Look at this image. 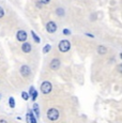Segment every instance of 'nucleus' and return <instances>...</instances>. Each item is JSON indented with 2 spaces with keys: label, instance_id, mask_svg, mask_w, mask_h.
<instances>
[{
  "label": "nucleus",
  "instance_id": "obj_1",
  "mask_svg": "<svg viewBox=\"0 0 122 123\" xmlns=\"http://www.w3.org/2000/svg\"><path fill=\"white\" fill-rule=\"evenodd\" d=\"M47 118L51 121H56L59 118V111L55 108H50L47 111Z\"/></svg>",
  "mask_w": 122,
  "mask_h": 123
},
{
  "label": "nucleus",
  "instance_id": "obj_2",
  "mask_svg": "<svg viewBox=\"0 0 122 123\" xmlns=\"http://www.w3.org/2000/svg\"><path fill=\"white\" fill-rule=\"evenodd\" d=\"M70 47H71V44H70V42L69 41H65V40L61 41L60 44H59V49H60V51H62V53H65V51H67L70 49Z\"/></svg>",
  "mask_w": 122,
  "mask_h": 123
},
{
  "label": "nucleus",
  "instance_id": "obj_3",
  "mask_svg": "<svg viewBox=\"0 0 122 123\" xmlns=\"http://www.w3.org/2000/svg\"><path fill=\"white\" fill-rule=\"evenodd\" d=\"M41 91L44 94H48L51 91V84L49 81H44L41 86Z\"/></svg>",
  "mask_w": 122,
  "mask_h": 123
},
{
  "label": "nucleus",
  "instance_id": "obj_4",
  "mask_svg": "<svg viewBox=\"0 0 122 123\" xmlns=\"http://www.w3.org/2000/svg\"><path fill=\"white\" fill-rule=\"evenodd\" d=\"M46 30L49 32V33H54V32L57 30V25H56L54 22H49L46 25Z\"/></svg>",
  "mask_w": 122,
  "mask_h": 123
},
{
  "label": "nucleus",
  "instance_id": "obj_5",
  "mask_svg": "<svg viewBox=\"0 0 122 123\" xmlns=\"http://www.w3.org/2000/svg\"><path fill=\"white\" fill-rule=\"evenodd\" d=\"M17 40L19 42H24L27 40V33H26L24 30H19L17 32Z\"/></svg>",
  "mask_w": 122,
  "mask_h": 123
},
{
  "label": "nucleus",
  "instance_id": "obj_6",
  "mask_svg": "<svg viewBox=\"0 0 122 123\" xmlns=\"http://www.w3.org/2000/svg\"><path fill=\"white\" fill-rule=\"evenodd\" d=\"M59 67H60V61L58 60V59H54V60L50 62V68L51 70L56 71V70L59 68Z\"/></svg>",
  "mask_w": 122,
  "mask_h": 123
},
{
  "label": "nucleus",
  "instance_id": "obj_7",
  "mask_svg": "<svg viewBox=\"0 0 122 123\" xmlns=\"http://www.w3.org/2000/svg\"><path fill=\"white\" fill-rule=\"evenodd\" d=\"M20 74L24 75V76H28V75H30V68L27 67V65H23L22 68H20Z\"/></svg>",
  "mask_w": 122,
  "mask_h": 123
},
{
  "label": "nucleus",
  "instance_id": "obj_8",
  "mask_svg": "<svg viewBox=\"0 0 122 123\" xmlns=\"http://www.w3.org/2000/svg\"><path fill=\"white\" fill-rule=\"evenodd\" d=\"M22 49H23V51H25V53H29V51L31 50V45L29 43H24L22 46Z\"/></svg>",
  "mask_w": 122,
  "mask_h": 123
},
{
  "label": "nucleus",
  "instance_id": "obj_9",
  "mask_svg": "<svg viewBox=\"0 0 122 123\" xmlns=\"http://www.w3.org/2000/svg\"><path fill=\"white\" fill-rule=\"evenodd\" d=\"M27 122L28 123H37L36 118L33 117V115H32V113H28V115H27Z\"/></svg>",
  "mask_w": 122,
  "mask_h": 123
},
{
  "label": "nucleus",
  "instance_id": "obj_10",
  "mask_svg": "<svg viewBox=\"0 0 122 123\" xmlns=\"http://www.w3.org/2000/svg\"><path fill=\"white\" fill-rule=\"evenodd\" d=\"M98 53L100 55H105L107 53V48L105 46H98Z\"/></svg>",
  "mask_w": 122,
  "mask_h": 123
},
{
  "label": "nucleus",
  "instance_id": "obj_11",
  "mask_svg": "<svg viewBox=\"0 0 122 123\" xmlns=\"http://www.w3.org/2000/svg\"><path fill=\"white\" fill-rule=\"evenodd\" d=\"M30 95L32 96V100H36L37 98V91H36V89L33 88V87H31V88H30Z\"/></svg>",
  "mask_w": 122,
  "mask_h": 123
},
{
  "label": "nucleus",
  "instance_id": "obj_12",
  "mask_svg": "<svg viewBox=\"0 0 122 123\" xmlns=\"http://www.w3.org/2000/svg\"><path fill=\"white\" fill-rule=\"evenodd\" d=\"M31 35H32V37H33L34 41H36L37 43H40V39H39V37H37V35L36 34V32H34V31H31Z\"/></svg>",
  "mask_w": 122,
  "mask_h": 123
},
{
  "label": "nucleus",
  "instance_id": "obj_13",
  "mask_svg": "<svg viewBox=\"0 0 122 123\" xmlns=\"http://www.w3.org/2000/svg\"><path fill=\"white\" fill-rule=\"evenodd\" d=\"M9 103H10V107L11 108L15 107V101H14L13 98H10V100H9Z\"/></svg>",
  "mask_w": 122,
  "mask_h": 123
},
{
  "label": "nucleus",
  "instance_id": "obj_14",
  "mask_svg": "<svg viewBox=\"0 0 122 123\" xmlns=\"http://www.w3.org/2000/svg\"><path fill=\"white\" fill-rule=\"evenodd\" d=\"M50 48H51V47H50V45H45V47H44V48H43V53H44V54L48 53V51L50 50Z\"/></svg>",
  "mask_w": 122,
  "mask_h": 123
},
{
  "label": "nucleus",
  "instance_id": "obj_15",
  "mask_svg": "<svg viewBox=\"0 0 122 123\" xmlns=\"http://www.w3.org/2000/svg\"><path fill=\"white\" fill-rule=\"evenodd\" d=\"M33 108H34V111H36V113H37V117H39V115H40V112H39V106H37V104H34Z\"/></svg>",
  "mask_w": 122,
  "mask_h": 123
},
{
  "label": "nucleus",
  "instance_id": "obj_16",
  "mask_svg": "<svg viewBox=\"0 0 122 123\" xmlns=\"http://www.w3.org/2000/svg\"><path fill=\"white\" fill-rule=\"evenodd\" d=\"M22 98H24L25 101H27L28 98H29V95H28V93H26V92H23V93H22Z\"/></svg>",
  "mask_w": 122,
  "mask_h": 123
},
{
  "label": "nucleus",
  "instance_id": "obj_17",
  "mask_svg": "<svg viewBox=\"0 0 122 123\" xmlns=\"http://www.w3.org/2000/svg\"><path fill=\"white\" fill-rule=\"evenodd\" d=\"M4 15V12H3V9L1 8V6H0V18L2 17V16Z\"/></svg>",
  "mask_w": 122,
  "mask_h": 123
},
{
  "label": "nucleus",
  "instance_id": "obj_18",
  "mask_svg": "<svg viewBox=\"0 0 122 123\" xmlns=\"http://www.w3.org/2000/svg\"><path fill=\"white\" fill-rule=\"evenodd\" d=\"M71 32H70V30H67V29H64L63 30V34H70Z\"/></svg>",
  "mask_w": 122,
  "mask_h": 123
},
{
  "label": "nucleus",
  "instance_id": "obj_19",
  "mask_svg": "<svg viewBox=\"0 0 122 123\" xmlns=\"http://www.w3.org/2000/svg\"><path fill=\"white\" fill-rule=\"evenodd\" d=\"M118 71H119L120 73H122V64H119V65H118Z\"/></svg>",
  "mask_w": 122,
  "mask_h": 123
},
{
  "label": "nucleus",
  "instance_id": "obj_20",
  "mask_svg": "<svg viewBox=\"0 0 122 123\" xmlns=\"http://www.w3.org/2000/svg\"><path fill=\"white\" fill-rule=\"evenodd\" d=\"M49 1H50V0H41L42 3H48Z\"/></svg>",
  "mask_w": 122,
  "mask_h": 123
},
{
  "label": "nucleus",
  "instance_id": "obj_21",
  "mask_svg": "<svg viewBox=\"0 0 122 123\" xmlns=\"http://www.w3.org/2000/svg\"><path fill=\"white\" fill-rule=\"evenodd\" d=\"M57 13H59V14H61V15H63V10H61V9H60V10L57 11Z\"/></svg>",
  "mask_w": 122,
  "mask_h": 123
},
{
  "label": "nucleus",
  "instance_id": "obj_22",
  "mask_svg": "<svg viewBox=\"0 0 122 123\" xmlns=\"http://www.w3.org/2000/svg\"><path fill=\"white\" fill-rule=\"evenodd\" d=\"M0 123H8L6 120H0Z\"/></svg>",
  "mask_w": 122,
  "mask_h": 123
},
{
  "label": "nucleus",
  "instance_id": "obj_23",
  "mask_svg": "<svg viewBox=\"0 0 122 123\" xmlns=\"http://www.w3.org/2000/svg\"><path fill=\"white\" fill-rule=\"evenodd\" d=\"M120 58H121V59H122V53H121V54H120Z\"/></svg>",
  "mask_w": 122,
  "mask_h": 123
}]
</instances>
